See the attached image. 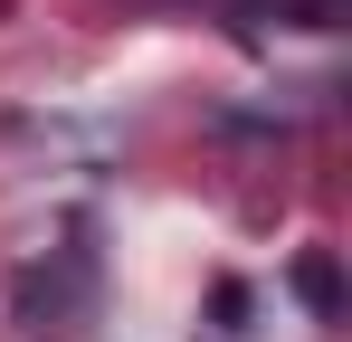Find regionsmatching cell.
<instances>
[{
    "instance_id": "6da1fadb",
    "label": "cell",
    "mask_w": 352,
    "mask_h": 342,
    "mask_svg": "<svg viewBox=\"0 0 352 342\" xmlns=\"http://www.w3.org/2000/svg\"><path fill=\"white\" fill-rule=\"evenodd\" d=\"M295 295H305L324 323H343V266H333V247H305V257H295Z\"/></svg>"
},
{
    "instance_id": "7a4b0ae2",
    "label": "cell",
    "mask_w": 352,
    "mask_h": 342,
    "mask_svg": "<svg viewBox=\"0 0 352 342\" xmlns=\"http://www.w3.org/2000/svg\"><path fill=\"white\" fill-rule=\"evenodd\" d=\"M343 19V0H305V29H333Z\"/></svg>"
}]
</instances>
